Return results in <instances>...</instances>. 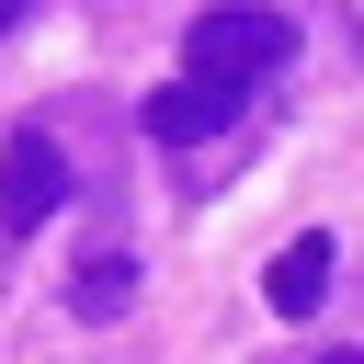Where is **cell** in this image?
Wrapping results in <instances>:
<instances>
[{
	"mask_svg": "<svg viewBox=\"0 0 364 364\" xmlns=\"http://www.w3.org/2000/svg\"><path fill=\"white\" fill-rule=\"evenodd\" d=\"M284 57H296V11H273V0L205 11V23L182 34V68H216V80H273Z\"/></svg>",
	"mask_w": 364,
	"mask_h": 364,
	"instance_id": "cell-1",
	"label": "cell"
},
{
	"mask_svg": "<svg viewBox=\"0 0 364 364\" xmlns=\"http://www.w3.org/2000/svg\"><path fill=\"white\" fill-rule=\"evenodd\" d=\"M239 102H250V80H216V68H182L171 91H148V136H159V148H205L216 125H239Z\"/></svg>",
	"mask_w": 364,
	"mask_h": 364,
	"instance_id": "cell-2",
	"label": "cell"
},
{
	"mask_svg": "<svg viewBox=\"0 0 364 364\" xmlns=\"http://www.w3.org/2000/svg\"><path fill=\"white\" fill-rule=\"evenodd\" d=\"M57 193H68V159H57V136H46V125H23V136L0 148V228H46V216H57Z\"/></svg>",
	"mask_w": 364,
	"mask_h": 364,
	"instance_id": "cell-3",
	"label": "cell"
},
{
	"mask_svg": "<svg viewBox=\"0 0 364 364\" xmlns=\"http://www.w3.org/2000/svg\"><path fill=\"white\" fill-rule=\"evenodd\" d=\"M262 296H273V318H307L318 296H330V239L307 228V239H284L273 250V273H262Z\"/></svg>",
	"mask_w": 364,
	"mask_h": 364,
	"instance_id": "cell-4",
	"label": "cell"
},
{
	"mask_svg": "<svg viewBox=\"0 0 364 364\" xmlns=\"http://www.w3.org/2000/svg\"><path fill=\"white\" fill-rule=\"evenodd\" d=\"M125 273H136V262H80V284H68V307H80V318H114V307L136 296Z\"/></svg>",
	"mask_w": 364,
	"mask_h": 364,
	"instance_id": "cell-5",
	"label": "cell"
},
{
	"mask_svg": "<svg viewBox=\"0 0 364 364\" xmlns=\"http://www.w3.org/2000/svg\"><path fill=\"white\" fill-rule=\"evenodd\" d=\"M23 11H34V0H0V34H11V23H23Z\"/></svg>",
	"mask_w": 364,
	"mask_h": 364,
	"instance_id": "cell-6",
	"label": "cell"
},
{
	"mask_svg": "<svg viewBox=\"0 0 364 364\" xmlns=\"http://www.w3.org/2000/svg\"><path fill=\"white\" fill-rule=\"evenodd\" d=\"M318 364H353V353H318Z\"/></svg>",
	"mask_w": 364,
	"mask_h": 364,
	"instance_id": "cell-7",
	"label": "cell"
}]
</instances>
